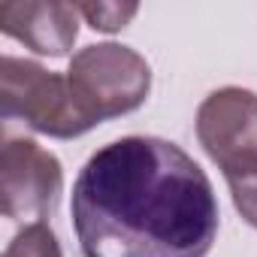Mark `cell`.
I'll use <instances>...</instances> for the list:
<instances>
[{
    "mask_svg": "<svg viewBox=\"0 0 257 257\" xmlns=\"http://www.w3.org/2000/svg\"><path fill=\"white\" fill-rule=\"evenodd\" d=\"M197 137L227 182L257 173V94L221 88L200 103Z\"/></svg>",
    "mask_w": 257,
    "mask_h": 257,
    "instance_id": "277c9868",
    "label": "cell"
},
{
    "mask_svg": "<svg viewBox=\"0 0 257 257\" xmlns=\"http://www.w3.org/2000/svg\"><path fill=\"white\" fill-rule=\"evenodd\" d=\"M230 185V194H233V206L236 212L257 230V173L254 176H242V179H233L227 182Z\"/></svg>",
    "mask_w": 257,
    "mask_h": 257,
    "instance_id": "9c48e42d",
    "label": "cell"
},
{
    "mask_svg": "<svg viewBox=\"0 0 257 257\" xmlns=\"http://www.w3.org/2000/svg\"><path fill=\"white\" fill-rule=\"evenodd\" d=\"M67 79L79 109L94 127L106 118L140 109L152 91V70L146 58L118 43L85 46L73 58Z\"/></svg>",
    "mask_w": 257,
    "mask_h": 257,
    "instance_id": "7a4b0ae2",
    "label": "cell"
},
{
    "mask_svg": "<svg viewBox=\"0 0 257 257\" xmlns=\"http://www.w3.org/2000/svg\"><path fill=\"white\" fill-rule=\"evenodd\" d=\"M4 257H64L55 233L46 224H28L7 248Z\"/></svg>",
    "mask_w": 257,
    "mask_h": 257,
    "instance_id": "52a82bcc",
    "label": "cell"
},
{
    "mask_svg": "<svg viewBox=\"0 0 257 257\" xmlns=\"http://www.w3.org/2000/svg\"><path fill=\"white\" fill-rule=\"evenodd\" d=\"M73 227L85 257H206L218 236V200L176 143L124 137L82 167Z\"/></svg>",
    "mask_w": 257,
    "mask_h": 257,
    "instance_id": "6da1fadb",
    "label": "cell"
},
{
    "mask_svg": "<svg viewBox=\"0 0 257 257\" xmlns=\"http://www.w3.org/2000/svg\"><path fill=\"white\" fill-rule=\"evenodd\" d=\"M76 10L94 31H103V34L121 31L140 13L137 4H76Z\"/></svg>",
    "mask_w": 257,
    "mask_h": 257,
    "instance_id": "ba28073f",
    "label": "cell"
},
{
    "mask_svg": "<svg viewBox=\"0 0 257 257\" xmlns=\"http://www.w3.org/2000/svg\"><path fill=\"white\" fill-rule=\"evenodd\" d=\"M0 103L4 118H22L37 134L73 140L91 131V118L79 109L70 79L34 61L7 55L0 61Z\"/></svg>",
    "mask_w": 257,
    "mask_h": 257,
    "instance_id": "3957f363",
    "label": "cell"
},
{
    "mask_svg": "<svg viewBox=\"0 0 257 257\" xmlns=\"http://www.w3.org/2000/svg\"><path fill=\"white\" fill-rule=\"evenodd\" d=\"M64 188L61 161L34 140H7L0 152V200L4 215L16 221H37L55 209Z\"/></svg>",
    "mask_w": 257,
    "mask_h": 257,
    "instance_id": "5b68a950",
    "label": "cell"
},
{
    "mask_svg": "<svg viewBox=\"0 0 257 257\" xmlns=\"http://www.w3.org/2000/svg\"><path fill=\"white\" fill-rule=\"evenodd\" d=\"M0 31L37 55L64 58L79 37V10L58 0H7L0 4Z\"/></svg>",
    "mask_w": 257,
    "mask_h": 257,
    "instance_id": "8992f818",
    "label": "cell"
}]
</instances>
